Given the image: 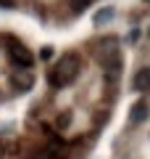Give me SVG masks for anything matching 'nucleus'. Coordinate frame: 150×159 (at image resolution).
<instances>
[{"label":"nucleus","mask_w":150,"mask_h":159,"mask_svg":"<svg viewBox=\"0 0 150 159\" xmlns=\"http://www.w3.org/2000/svg\"><path fill=\"white\" fill-rule=\"evenodd\" d=\"M132 90H137V93H148V90H150V66H142V69L134 72V77H132Z\"/></svg>","instance_id":"4"},{"label":"nucleus","mask_w":150,"mask_h":159,"mask_svg":"<svg viewBox=\"0 0 150 159\" xmlns=\"http://www.w3.org/2000/svg\"><path fill=\"white\" fill-rule=\"evenodd\" d=\"M32 159H63V157L58 151H50V148H48V151H37Z\"/></svg>","instance_id":"8"},{"label":"nucleus","mask_w":150,"mask_h":159,"mask_svg":"<svg viewBox=\"0 0 150 159\" xmlns=\"http://www.w3.org/2000/svg\"><path fill=\"white\" fill-rule=\"evenodd\" d=\"M69 6H71V11H74V13H82L84 8L90 6V0H69Z\"/></svg>","instance_id":"7"},{"label":"nucleus","mask_w":150,"mask_h":159,"mask_svg":"<svg viewBox=\"0 0 150 159\" xmlns=\"http://www.w3.org/2000/svg\"><path fill=\"white\" fill-rule=\"evenodd\" d=\"M140 40V29H132V32L127 34V43H137Z\"/></svg>","instance_id":"10"},{"label":"nucleus","mask_w":150,"mask_h":159,"mask_svg":"<svg viewBox=\"0 0 150 159\" xmlns=\"http://www.w3.org/2000/svg\"><path fill=\"white\" fill-rule=\"evenodd\" d=\"M148 114H150V106L145 101H137L132 106V111H129V122H132V125H142L145 119H148Z\"/></svg>","instance_id":"5"},{"label":"nucleus","mask_w":150,"mask_h":159,"mask_svg":"<svg viewBox=\"0 0 150 159\" xmlns=\"http://www.w3.org/2000/svg\"><path fill=\"white\" fill-rule=\"evenodd\" d=\"M11 85L16 88V90H29V88L34 85V74H32V69H13V74H11Z\"/></svg>","instance_id":"3"},{"label":"nucleus","mask_w":150,"mask_h":159,"mask_svg":"<svg viewBox=\"0 0 150 159\" xmlns=\"http://www.w3.org/2000/svg\"><path fill=\"white\" fill-rule=\"evenodd\" d=\"M79 69H82L79 56H77V53H69V56L58 58L56 66L48 72V82L53 88H66V85H71L74 80L79 77Z\"/></svg>","instance_id":"1"},{"label":"nucleus","mask_w":150,"mask_h":159,"mask_svg":"<svg viewBox=\"0 0 150 159\" xmlns=\"http://www.w3.org/2000/svg\"><path fill=\"white\" fill-rule=\"evenodd\" d=\"M113 16H116V11H113V8L108 6V8H100V11L92 16V21H95V27H106V24L111 21Z\"/></svg>","instance_id":"6"},{"label":"nucleus","mask_w":150,"mask_h":159,"mask_svg":"<svg viewBox=\"0 0 150 159\" xmlns=\"http://www.w3.org/2000/svg\"><path fill=\"white\" fill-rule=\"evenodd\" d=\"M40 56H42V58H45V61H48V58H50V56H53V48H45V51H42V53H40Z\"/></svg>","instance_id":"11"},{"label":"nucleus","mask_w":150,"mask_h":159,"mask_svg":"<svg viewBox=\"0 0 150 159\" xmlns=\"http://www.w3.org/2000/svg\"><path fill=\"white\" fill-rule=\"evenodd\" d=\"M66 125H71V114H61L58 117V127H66Z\"/></svg>","instance_id":"9"},{"label":"nucleus","mask_w":150,"mask_h":159,"mask_svg":"<svg viewBox=\"0 0 150 159\" xmlns=\"http://www.w3.org/2000/svg\"><path fill=\"white\" fill-rule=\"evenodd\" d=\"M145 3H148V6H150V0H145Z\"/></svg>","instance_id":"12"},{"label":"nucleus","mask_w":150,"mask_h":159,"mask_svg":"<svg viewBox=\"0 0 150 159\" xmlns=\"http://www.w3.org/2000/svg\"><path fill=\"white\" fill-rule=\"evenodd\" d=\"M8 40H11V37H8ZM8 56H11V64H13L16 69H32V64H34L32 51H29V48H24L21 43H16V40H11Z\"/></svg>","instance_id":"2"}]
</instances>
